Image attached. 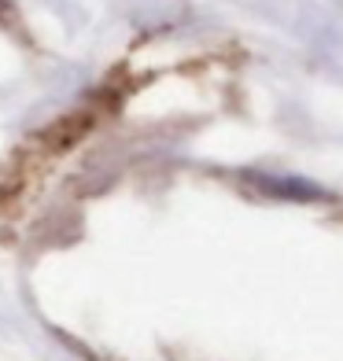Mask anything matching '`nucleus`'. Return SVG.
I'll return each mask as SVG.
<instances>
[]
</instances>
